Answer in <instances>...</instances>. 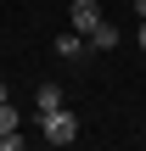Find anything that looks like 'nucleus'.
Listing matches in <instances>:
<instances>
[{
    "label": "nucleus",
    "instance_id": "obj_3",
    "mask_svg": "<svg viewBox=\"0 0 146 151\" xmlns=\"http://www.w3.org/2000/svg\"><path fill=\"white\" fill-rule=\"evenodd\" d=\"M84 50H90V39H84V34H79V28H68V34H62V39H56V56H68V62H79V56H84Z\"/></svg>",
    "mask_w": 146,
    "mask_h": 151
},
{
    "label": "nucleus",
    "instance_id": "obj_7",
    "mask_svg": "<svg viewBox=\"0 0 146 151\" xmlns=\"http://www.w3.org/2000/svg\"><path fill=\"white\" fill-rule=\"evenodd\" d=\"M0 151H23V134H17V129H6V134H0Z\"/></svg>",
    "mask_w": 146,
    "mask_h": 151
},
{
    "label": "nucleus",
    "instance_id": "obj_5",
    "mask_svg": "<svg viewBox=\"0 0 146 151\" xmlns=\"http://www.w3.org/2000/svg\"><path fill=\"white\" fill-rule=\"evenodd\" d=\"M118 39H124V34H118V22H101V28L90 34V50H118Z\"/></svg>",
    "mask_w": 146,
    "mask_h": 151
},
{
    "label": "nucleus",
    "instance_id": "obj_6",
    "mask_svg": "<svg viewBox=\"0 0 146 151\" xmlns=\"http://www.w3.org/2000/svg\"><path fill=\"white\" fill-rule=\"evenodd\" d=\"M17 123H23V118H17V106H11V101H0V134H6V129H17Z\"/></svg>",
    "mask_w": 146,
    "mask_h": 151
},
{
    "label": "nucleus",
    "instance_id": "obj_8",
    "mask_svg": "<svg viewBox=\"0 0 146 151\" xmlns=\"http://www.w3.org/2000/svg\"><path fill=\"white\" fill-rule=\"evenodd\" d=\"M135 45H141V50H146V17H141V34H135Z\"/></svg>",
    "mask_w": 146,
    "mask_h": 151
},
{
    "label": "nucleus",
    "instance_id": "obj_4",
    "mask_svg": "<svg viewBox=\"0 0 146 151\" xmlns=\"http://www.w3.org/2000/svg\"><path fill=\"white\" fill-rule=\"evenodd\" d=\"M56 106H68V101H62V84H39V90H34V118H39V112H56Z\"/></svg>",
    "mask_w": 146,
    "mask_h": 151
},
{
    "label": "nucleus",
    "instance_id": "obj_2",
    "mask_svg": "<svg viewBox=\"0 0 146 151\" xmlns=\"http://www.w3.org/2000/svg\"><path fill=\"white\" fill-rule=\"evenodd\" d=\"M68 22H73V28H79V34L90 39V34H96V28H101L107 17H101V6H96V0H73V6H68Z\"/></svg>",
    "mask_w": 146,
    "mask_h": 151
},
{
    "label": "nucleus",
    "instance_id": "obj_10",
    "mask_svg": "<svg viewBox=\"0 0 146 151\" xmlns=\"http://www.w3.org/2000/svg\"><path fill=\"white\" fill-rule=\"evenodd\" d=\"M129 6H135V11H141V17H146V0H129Z\"/></svg>",
    "mask_w": 146,
    "mask_h": 151
},
{
    "label": "nucleus",
    "instance_id": "obj_9",
    "mask_svg": "<svg viewBox=\"0 0 146 151\" xmlns=\"http://www.w3.org/2000/svg\"><path fill=\"white\" fill-rule=\"evenodd\" d=\"M0 101H11V90H6V78H0Z\"/></svg>",
    "mask_w": 146,
    "mask_h": 151
},
{
    "label": "nucleus",
    "instance_id": "obj_1",
    "mask_svg": "<svg viewBox=\"0 0 146 151\" xmlns=\"http://www.w3.org/2000/svg\"><path fill=\"white\" fill-rule=\"evenodd\" d=\"M39 134H45L51 146H73V140H79V118H73L68 106H56V112H39Z\"/></svg>",
    "mask_w": 146,
    "mask_h": 151
}]
</instances>
